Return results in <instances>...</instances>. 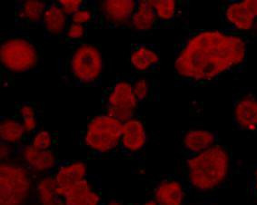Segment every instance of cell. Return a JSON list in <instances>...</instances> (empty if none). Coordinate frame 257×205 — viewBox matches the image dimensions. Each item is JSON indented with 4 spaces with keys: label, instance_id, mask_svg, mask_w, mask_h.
Segmentation results:
<instances>
[{
    "label": "cell",
    "instance_id": "1",
    "mask_svg": "<svg viewBox=\"0 0 257 205\" xmlns=\"http://www.w3.org/2000/svg\"><path fill=\"white\" fill-rule=\"evenodd\" d=\"M249 43L221 29H186L174 44L176 87L214 86L247 67Z\"/></svg>",
    "mask_w": 257,
    "mask_h": 205
},
{
    "label": "cell",
    "instance_id": "2",
    "mask_svg": "<svg viewBox=\"0 0 257 205\" xmlns=\"http://www.w3.org/2000/svg\"><path fill=\"white\" fill-rule=\"evenodd\" d=\"M233 162L231 149L221 142L203 153L182 158L178 175L189 193L208 196L228 184L233 175Z\"/></svg>",
    "mask_w": 257,
    "mask_h": 205
},
{
    "label": "cell",
    "instance_id": "3",
    "mask_svg": "<svg viewBox=\"0 0 257 205\" xmlns=\"http://www.w3.org/2000/svg\"><path fill=\"white\" fill-rule=\"evenodd\" d=\"M42 46L30 32L14 29L0 39V82L2 87L12 86L19 77L42 71Z\"/></svg>",
    "mask_w": 257,
    "mask_h": 205
},
{
    "label": "cell",
    "instance_id": "4",
    "mask_svg": "<svg viewBox=\"0 0 257 205\" xmlns=\"http://www.w3.org/2000/svg\"><path fill=\"white\" fill-rule=\"evenodd\" d=\"M67 45L66 55L57 60V75L62 84L76 88L100 86L105 70L100 48L86 41Z\"/></svg>",
    "mask_w": 257,
    "mask_h": 205
},
{
    "label": "cell",
    "instance_id": "5",
    "mask_svg": "<svg viewBox=\"0 0 257 205\" xmlns=\"http://www.w3.org/2000/svg\"><path fill=\"white\" fill-rule=\"evenodd\" d=\"M124 123L98 113L90 117L79 134V143L91 155L105 157L119 151Z\"/></svg>",
    "mask_w": 257,
    "mask_h": 205
},
{
    "label": "cell",
    "instance_id": "6",
    "mask_svg": "<svg viewBox=\"0 0 257 205\" xmlns=\"http://www.w3.org/2000/svg\"><path fill=\"white\" fill-rule=\"evenodd\" d=\"M37 175L17 160L0 163V205H31Z\"/></svg>",
    "mask_w": 257,
    "mask_h": 205
},
{
    "label": "cell",
    "instance_id": "7",
    "mask_svg": "<svg viewBox=\"0 0 257 205\" xmlns=\"http://www.w3.org/2000/svg\"><path fill=\"white\" fill-rule=\"evenodd\" d=\"M134 75L115 77L102 93V114L125 123L138 116L140 104L135 95Z\"/></svg>",
    "mask_w": 257,
    "mask_h": 205
},
{
    "label": "cell",
    "instance_id": "8",
    "mask_svg": "<svg viewBox=\"0 0 257 205\" xmlns=\"http://www.w3.org/2000/svg\"><path fill=\"white\" fill-rule=\"evenodd\" d=\"M221 28L228 33L243 37L254 27L257 20V0H228L219 8Z\"/></svg>",
    "mask_w": 257,
    "mask_h": 205
},
{
    "label": "cell",
    "instance_id": "9",
    "mask_svg": "<svg viewBox=\"0 0 257 205\" xmlns=\"http://www.w3.org/2000/svg\"><path fill=\"white\" fill-rule=\"evenodd\" d=\"M232 124L239 132L257 134V89L240 87L232 96Z\"/></svg>",
    "mask_w": 257,
    "mask_h": 205
},
{
    "label": "cell",
    "instance_id": "10",
    "mask_svg": "<svg viewBox=\"0 0 257 205\" xmlns=\"http://www.w3.org/2000/svg\"><path fill=\"white\" fill-rule=\"evenodd\" d=\"M137 0L97 1L98 17L95 29H126Z\"/></svg>",
    "mask_w": 257,
    "mask_h": 205
},
{
    "label": "cell",
    "instance_id": "11",
    "mask_svg": "<svg viewBox=\"0 0 257 205\" xmlns=\"http://www.w3.org/2000/svg\"><path fill=\"white\" fill-rule=\"evenodd\" d=\"M189 191L178 174H167L156 181L151 198L158 205H185Z\"/></svg>",
    "mask_w": 257,
    "mask_h": 205
},
{
    "label": "cell",
    "instance_id": "12",
    "mask_svg": "<svg viewBox=\"0 0 257 205\" xmlns=\"http://www.w3.org/2000/svg\"><path fill=\"white\" fill-rule=\"evenodd\" d=\"M14 159L28 167L37 176L52 172L61 162L57 157L56 150L41 151L29 143L16 149Z\"/></svg>",
    "mask_w": 257,
    "mask_h": 205
},
{
    "label": "cell",
    "instance_id": "13",
    "mask_svg": "<svg viewBox=\"0 0 257 205\" xmlns=\"http://www.w3.org/2000/svg\"><path fill=\"white\" fill-rule=\"evenodd\" d=\"M129 62L133 75L154 74L160 67V48L155 43L134 42L130 45Z\"/></svg>",
    "mask_w": 257,
    "mask_h": 205
},
{
    "label": "cell",
    "instance_id": "14",
    "mask_svg": "<svg viewBox=\"0 0 257 205\" xmlns=\"http://www.w3.org/2000/svg\"><path fill=\"white\" fill-rule=\"evenodd\" d=\"M154 7L160 29H186L190 9L188 0H154Z\"/></svg>",
    "mask_w": 257,
    "mask_h": 205
},
{
    "label": "cell",
    "instance_id": "15",
    "mask_svg": "<svg viewBox=\"0 0 257 205\" xmlns=\"http://www.w3.org/2000/svg\"><path fill=\"white\" fill-rule=\"evenodd\" d=\"M148 142V133L139 116L123 124L119 152L125 157H137L143 153Z\"/></svg>",
    "mask_w": 257,
    "mask_h": 205
},
{
    "label": "cell",
    "instance_id": "16",
    "mask_svg": "<svg viewBox=\"0 0 257 205\" xmlns=\"http://www.w3.org/2000/svg\"><path fill=\"white\" fill-rule=\"evenodd\" d=\"M48 1L17 0L15 2L14 29L30 32L41 27Z\"/></svg>",
    "mask_w": 257,
    "mask_h": 205
},
{
    "label": "cell",
    "instance_id": "17",
    "mask_svg": "<svg viewBox=\"0 0 257 205\" xmlns=\"http://www.w3.org/2000/svg\"><path fill=\"white\" fill-rule=\"evenodd\" d=\"M68 24L69 18L60 8L57 0L48 1L41 23L44 39L64 41Z\"/></svg>",
    "mask_w": 257,
    "mask_h": 205
},
{
    "label": "cell",
    "instance_id": "18",
    "mask_svg": "<svg viewBox=\"0 0 257 205\" xmlns=\"http://www.w3.org/2000/svg\"><path fill=\"white\" fill-rule=\"evenodd\" d=\"M66 205H101L102 193L97 177L88 175L67 191L65 195Z\"/></svg>",
    "mask_w": 257,
    "mask_h": 205
},
{
    "label": "cell",
    "instance_id": "19",
    "mask_svg": "<svg viewBox=\"0 0 257 205\" xmlns=\"http://www.w3.org/2000/svg\"><path fill=\"white\" fill-rule=\"evenodd\" d=\"M219 134L216 131L189 130L182 137L179 153L182 158L191 157L221 143Z\"/></svg>",
    "mask_w": 257,
    "mask_h": 205
},
{
    "label": "cell",
    "instance_id": "20",
    "mask_svg": "<svg viewBox=\"0 0 257 205\" xmlns=\"http://www.w3.org/2000/svg\"><path fill=\"white\" fill-rule=\"evenodd\" d=\"M58 190L64 197L67 191L77 182L86 179L87 173L86 162L78 160L60 162L53 171Z\"/></svg>",
    "mask_w": 257,
    "mask_h": 205
},
{
    "label": "cell",
    "instance_id": "21",
    "mask_svg": "<svg viewBox=\"0 0 257 205\" xmlns=\"http://www.w3.org/2000/svg\"><path fill=\"white\" fill-rule=\"evenodd\" d=\"M126 29L141 35L160 30L154 0H137L136 8Z\"/></svg>",
    "mask_w": 257,
    "mask_h": 205
},
{
    "label": "cell",
    "instance_id": "22",
    "mask_svg": "<svg viewBox=\"0 0 257 205\" xmlns=\"http://www.w3.org/2000/svg\"><path fill=\"white\" fill-rule=\"evenodd\" d=\"M53 171L37 177L31 205H66L65 197L58 190Z\"/></svg>",
    "mask_w": 257,
    "mask_h": 205
},
{
    "label": "cell",
    "instance_id": "23",
    "mask_svg": "<svg viewBox=\"0 0 257 205\" xmlns=\"http://www.w3.org/2000/svg\"><path fill=\"white\" fill-rule=\"evenodd\" d=\"M29 135L23 124L14 115L2 117L0 121V142L19 148L29 143Z\"/></svg>",
    "mask_w": 257,
    "mask_h": 205
},
{
    "label": "cell",
    "instance_id": "24",
    "mask_svg": "<svg viewBox=\"0 0 257 205\" xmlns=\"http://www.w3.org/2000/svg\"><path fill=\"white\" fill-rule=\"evenodd\" d=\"M41 110L35 102H20L15 105L14 116L23 124L27 134L31 138L40 130Z\"/></svg>",
    "mask_w": 257,
    "mask_h": 205
},
{
    "label": "cell",
    "instance_id": "25",
    "mask_svg": "<svg viewBox=\"0 0 257 205\" xmlns=\"http://www.w3.org/2000/svg\"><path fill=\"white\" fill-rule=\"evenodd\" d=\"M133 87L140 105L148 101L159 100V83L156 79L134 75Z\"/></svg>",
    "mask_w": 257,
    "mask_h": 205
},
{
    "label": "cell",
    "instance_id": "26",
    "mask_svg": "<svg viewBox=\"0 0 257 205\" xmlns=\"http://www.w3.org/2000/svg\"><path fill=\"white\" fill-rule=\"evenodd\" d=\"M98 17L96 0H86V4L69 18V21L76 24L84 25L91 29H95Z\"/></svg>",
    "mask_w": 257,
    "mask_h": 205
},
{
    "label": "cell",
    "instance_id": "27",
    "mask_svg": "<svg viewBox=\"0 0 257 205\" xmlns=\"http://www.w3.org/2000/svg\"><path fill=\"white\" fill-rule=\"evenodd\" d=\"M57 141V135L54 133L40 129L30 138L29 143L38 150L48 151L56 149Z\"/></svg>",
    "mask_w": 257,
    "mask_h": 205
},
{
    "label": "cell",
    "instance_id": "28",
    "mask_svg": "<svg viewBox=\"0 0 257 205\" xmlns=\"http://www.w3.org/2000/svg\"><path fill=\"white\" fill-rule=\"evenodd\" d=\"M89 27L84 25L76 24L69 21L67 31L65 34L64 41L66 43H79L86 41L87 34L90 30Z\"/></svg>",
    "mask_w": 257,
    "mask_h": 205
},
{
    "label": "cell",
    "instance_id": "29",
    "mask_svg": "<svg viewBox=\"0 0 257 205\" xmlns=\"http://www.w3.org/2000/svg\"><path fill=\"white\" fill-rule=\"evenodd\" d=\"M247 190L252 200L257 202V162L247 168Z\"/></svg>",
    "mask_w": 257,
    "mask_h": 205
},
{
    "label": "cell",
    "instance_id": "30",
    "mask_svg": "<svg viewBox=\"0 0 257 205\" xmlns=\"http://www.w3.org/2000/svg\"><path fill=\"white\" fill-rule=\"evenodd\" d=\"M60 8L68 18L75 14L77 10L86 4V0H57Z\"/></svg>",
    "mask_w": 257,
    "mask_h": 205
},
{
    "label": "cell",
    "instance_id": "31",
    "mask_svg": "<svg viewBox=\"0 0 257 205\" xmlns=\"http://www.w3.org/2000/svg\"><path fill=\"white\" fill-rule=\"evenodd\" d=\"M16 148L11 146L10 144L0 142V159L1 162H8L13 160L15 156Z\"/></svg>",
    "mask_w": 257,
    "mask_h": 205
},
{
    "label": "cell",
    "instance_id": "32",
    "mask_svg": "<svg viewBox=\"0 0 257 205\" xmlns=\"http://www.w3.org/2000/svg\"><path fill=\"white\" fill-rule=\"evenodd\" d=\"M243 38L247 41L249 45L250 44H257V20L255 21L253 29L249 33L246 34L245 36H243Z\"/></svg>",
    "mask_w": 257,
    "mask_h": 205
},
{
    "label": "cell",
    "instance_id": "33",
    "mask_svg": "<svg viewBox=\"0 0 257 205\" xmlns=\"http://www.w3.org/2000/svg\"><path fill=\"white\" fill-rule=\"evenodd\" d=\"M185 205H217L216 203V200H214V198L212 197V199H206L203 200L202 202H197V203H190L189 200L186 201V203Z\"/></svg>",
    "mask_w": 257,
    "mask_h": 205
},
{
    "label": "cell",
    "instance_id": "34",
    "mask_svg": "<svg viewBox=\"0 0 257 205\" xmlns=\"http://www.w3.org/2000/svg\"><path fill=\"white\" fill-rule=\"evenodd\" d=\"M101 205H125L122 200H110L108 202H105V203H102Z\"/></svg>",
    "mask_w": 257,
    "mask_h": 205
},
{
    "label": "cell",
    "instance_id": "35",
    "mask_svg": "<svg viewBox=\"0 0 257 205\" xmlns=\"http://www.w3.org/2000/svg\"><path fill=\"white\" fill-rule=\"evenodd\" d=\"M138 205H158L157 202L155 201V200H153L152 199H149V200H147V201H145L143 203H141V204Z\"/></svg>",
    "mask_w": 257,
    "mask_h": 205
}]
</instances>
